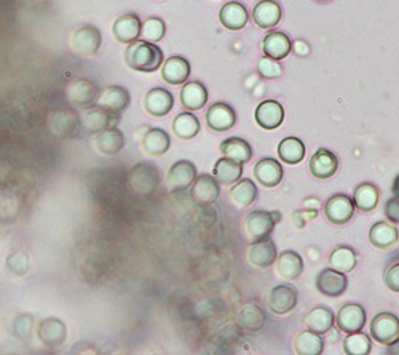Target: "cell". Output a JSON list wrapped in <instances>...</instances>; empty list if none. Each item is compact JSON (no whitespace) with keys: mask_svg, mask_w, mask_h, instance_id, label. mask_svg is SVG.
I'll return each mask as SVG.
<instances>
[{"mask_svg":"<svg viewBox=\"0 0 399 355\" xmlns=\"http://www.w3.org/2000/svg\"><path fill=\"white\" fill-rule=\"evenodd\" d=\"M101 32L94 26H83L74 36V48L80 55H94L101 47Z\"/></svg>","mask_w":399,"mask_h":355,"instance_id":"ffe728a7","label":"cell"},{"mask_svg":"<svg viewBox=\"0 0 399 355\" xmlns=\"http://www.w3.org/2000/svg\"><path fill=\"white\" fill-rule=\"evenodd\" d=\"M98 93V88L93 82L87 79H77L72 80L66 88L67 101L74 106H88L92 105Z\"/></svg>","mask_w":399,"mask_h":355,"instance_id":"2e32d148","label":"cell"},{"mask_svg":"<svg viewBox=\"0 0 399 355\" xmlns=\"http://www.w3.org/2000/svg\"><path fill=\"white\" fill-rule=\"evenodd\" d=\"M293 48L295 53H297L299 56H307L308 53H310V47L305 42H302V41H297V42H294L293 45Z\"/></svg>","mask_w":399,"mask_h":355,"instance_id":"7dc6e473","label":"cell"},{"mask_svg":"<svg viewBox=\"0 0 399 355\" xmlns=\"http://www.w3.org/2000/svg\"><path fill=\"white\" fill-rule=\"evenodd\" d=\"M295 352L300 355H319L323 352V338L319 333H315L312 330L302 332L297 338H295Z\"/></svg>","mask_w":399,"mask_h":355,"instance_id":"e575fe53","label":"cell"},{"mask_svg":"<svg viewBox=\"0 0 399 355\" xmlns=\"http://www.w3.org/2000/svg\"><path fill=\"white\" fill-rule=\"evenodd\" d=\"M276 270L278 274L286 280H294L302 274L304 270V261L299 253L295 251H283L281 256L278 258V264H276Z\"/></svg>","mask_w":399,"mask_h":355,"instance_id":"4dcf8cb0","label":"cell"},{"mask_svg":"<svg viewBox=\"0 0 399 355\" xmlns=\"http://www.w3.org/2000/svg\"><path fill=\"white\" fill-rule=\"evenodd\" d=\"M160 181L158 171L155 166H151L147 164L136 165L130 173V186L131 189L139 194V196H147L155 189Z\"/></svg>","mask_w":399,"mask_h":355,"instance_id":"5b68a950","label":"cell"},{"mask_svg":"<svg viewBox=\"0 0 399 355\" xmlns=\"http://www.w3.org/2000/svg\"><path fill=\"white\" fill-rule=\"evenodd\" d=\"M173 130H175L179 138L190 139L200 132V122L194 114H179L175 122H173Z\"/></svg>","mask_w":399,"mask_h":355,"instance_id":"60d3db41","label":"cell"},{"mask_svg":"<svg viewBox=\"0 0 399 355\" xmlns=\"http://www.w3.org/2000/svg\"><path fill=\"white\" fill-rule=\"evenodd\" d=\"M344 351L349 355H368L372 351L371 338L361 332L349 333L344 341Z\"/></svg>","mask_w":399,"mask_h":355,"instance_id":"b9f144b4","label":"cell"},{"mask_svg":"<svg viewBox=\"0 0 399 355\" xmlns=\"http://www.w3.org/2000/svg\"><path fill=\"white\" fill-rule=\"evenodd\" d=\"M326 216L334 224H345L355 215V203L345 194H336L332 196L324 206Z\"/></svg>","mask_w":399,"mask_h":355,"instance_id":"52a82bcc","label":"cell"},{"mask_svg":"<svg viewBox=\"0 0 399 355\" xmlns=\"http://www.w3.org/2000/svg\"><path fill=\"white\" fill-rule=\"evenodd\" d=\"M336 324V317L329 307H315L310 312L307 314L305 317V325L308 330H312L315 333L324 334L331 330V328Z\"/></svg>","mask_w":399,"mask_h":355,"instance_id":"4316f807","label":"cell"},{"mask_svg":"<svg viewBox=\"0 0 399 355\" xmlns=\"http://www.w3.org/2000/svg\"><path fill=\"white\" fill-rule=\"evenodd\" d=\"M162 75L171 85H179V83L187 82L190 77V64L185 58L173 56L163 64Z\"/></svg>","mask_w":399,"mask_h":355,"instance_id":"cb8c5ba5","label":"cell"},{"mask_svg":"<svg viewBox=\"0 0 399 355\" xmlns=\"http://www.w3.org/2000/svg\"><path fill=\"white\" fill-rule=\"evenodd\" d=\"M318 2H329V0H318Z\"/></svg>","mask_w":399,"mask_h":355,"instance_id":"f907efd6","label":"cell"},{"mask_svg":"<svg viewBox=\"0 0 399 355\" xmlns=\"http://www.w3.org/2000/svg\"><path fill=\"white\" fill-rule=\"evenodd\" d=\"M141 19L136 15H121L114 23V36L121 43L136 42L141 36Z\"/></svg>","mask_w":399,"mask_h":355,"instance_id":"ac0fdd59","label":"cell"},{"mask_svg":"<svg viewBox=\"0 0 399 355\" xmlns=\"http://www.w3.org/2000/svg\"><path fill=\"white\" fill-rule=\"evenodd\" d=\"M96 143H98V149L102 154H107V156H112V154L119 152L121 147H124V134L120 130H117L115 127L107 128V130L99 132L98 138H96Z\"/></svg>","mask_w":399,"mask_h":355,"instance_id":"8d00e7d4","label":"cell"},{"mask_svg":"<svg viewBox=\"0 0 399 355\" xmlns=\"http://www.w3.org/2000/svg\"><path fill=\"white\" fill-rule=\"evenodd\" d=\"M119 114L109 112L102 107H92L87 109L85 112H82L80 117V125L83 130H87L89 133H98L102 130H107V128L114 127L117 124Z\"/></svg>","mask_w":399,"mask_h":355,"instance_id":"277c9868","label":"cell"},{"mask_svg":"<svg viewBox=\"0 0 399 355\" xmlns=\"http://www.w3.org/2000/svg\"><path fill=\"white\" fill-rule=\"evenodd\" d=\"M337 325L344 333L361 332L366 325V311L359 304H345L339 311Z\"/></svg>","mask_w":399,"mask_h":355,"instance_id":"4fadbf2b","label":"cell"},{"mask_svg":"<svg viewBox=\"0 0 399 355\" xmlns=\"http://www.w3.org/2000/svg\"><path fill=\"white\" fill-rule=\"evenodd\" d=\"M276 215H278V213H268L262 210L249 213L246 218V224H244L248 235L253 238V240H262V238H267L270 234H272V231L275 228Z\"/></svg>","mask_w":399,"mask_h":355,"instance_id":"3957f363","label":"cell"},{"mask_svg":"<svg viewBox=\"0 0 399 355\" xmlns=\"http://www.w3.org/2000/svg\"><path fill=\"white\" fill-rule=\"evenodd\" d=\"M385 283L390 290L399 293V261L393 263L385 272Z\"/></svg>","mask_w":399,"mask_h":355,"instance_id":"f6af8a7d","label":"cell"},{"mask_svg":"<svg viewBox=\"0 0 399 355\" xmlns=\"http://www.w3.org/2000/svg\"><path fill=\"white\" fill-rule=\"evenodd\" d=\"M353 203L355 208L361 211H372L378 203V191L374 184H361L358 186L355 191V197H353Z\"/></svg>","mask_w":399,"mask_h":355,"instance_id":"ab89813d","label":"cell"},{"mask_svg":"<svg viewBox=\"0 0 399 355\" xmlns=\"http://www.w3.org/2000/svg\"><path fill=\"white\" fill-rule=\"evenodd\" d=\"M221 152L224 154V157L235 160L238 164H248L253 157V149H251L248 141L236 137L225 139L221 146Z\"/></svg>","mask_w":399,"mask_h":355,"instance_id":"f546056e","label":"cell"},{"mask_svg":"<svg viewBox=\"0 0 399 355\" xmlns=\"http://www.w3.org/2000/svg\"><path fill=\"white\" fill-rule=\"evenodd\" d=\"M393 194H395V197L399 198V175L393 181Z\"/></svg>","mask_w":399,"mask_h":355,"instance_id":"681fc988","label":"cell"},{"mask_svg":"<svg viewBox=\"0 0 399 355\" xmlns=\"http://www.w3.org/2000/svg\"><path fill=\"white\" fill-rule=\"evenodd\" d=\"M181 101L189 111H198L208 101V90L200 82H187L181 92Z\"/></svg>","mask_w":399,"mask_h":355,"instance_id":"83f0119b","label":"cell"},{"mask_svg":"<svg viewBox=\"0 0 399 355\" xmlns=\"http://www.w3.org/2000/svg\"><path fill=\"white\" fill-rule=\"evenodd\" d=\"M276 260V247L273 240L270 238H262V240H254L248 250V261L254 267L266 269L272 266Z\"/></svg>","mask_w":399,"mask_h":355,"instance_id":"9a60e30c","label":"cell"},{"mask_svg":"<svg viewBox=\"0 0 399 355\" xmlns=\"http://www.w3.org/2000/svg\"><path fill=\"white\" fill-rule=\"evenodd\" d=\"M285 120V109L278 101H262L256 109V122L266 130H275Z\"/></svg>","mask_w":399,"mask_h":355,"instance_id":"8fae6325","label":"cell"},{"mask_svg":"<svg viewBox=\"0 0 399 355\" xmlns=\"http://www.w3.org/2000/svg\"><path fill=\"white\" fill-rule=\"evenodd\" d=\"M146 111L155 117H163L168 114L173 105H175V98L173 95L165 88H152L149 93L146 95Z\"/></svg>","mask_w":399,"mask_h":355,"instance_id":"e0dca14e","label":"cell"},{"mask_svg":"<svg viewBox=\"0 0 399 355\" xmlns=\"http://www.w3.org/2000/svg\"><path fill=\"white\" fill-rule=\"evenodd\" d=\"M190 196L198 205H209L221 196V186L212 175L197 176L192 184Z\"/></svg>","mask_w":399,"mask_h":355,"instance_id":"ba28073f","label":"cell"},{"mask_svg":"<svg viewBox=\"0 0 399 355\" xmlns=\"http://www.w3.org/2000/svg\"><path fill=\"white\" fill-rule=\"evenodd\" d=\"M253 19L262 29L275 28L281 19V6L273 0H262L254 6Z\"/></svg>","mask_w":399,"mask_h":355,"instance_id":"44dd1931","label":"cell"},{"mask_svg":"<svg viewBox=\"0 0 399 355\" xmlns=\"http://www.w3.org/2000/svg\"><path fill=\"white\" fill-rule=\"evenodd\" d=\"M243 175V164H238L235 160H230L227 157L219 159L214 165V176L219 184L230 186L235 184L236 181L241 179Z\"/></svg>","mask_w":399,"mask_h":355,"instance_id":"f1b7e54d","label":"cell"},{"mask_svg":"<svg viewBox=\"0 0 399 355\" xmlns=\"http://www.w3.org/2000/svg\"><path fill=\"white\" fill-rule=\"evenodd\" d=\"M197 178L195 165L189 160H179L171 166L168 173V187L171 191H182L187 189Z\"/></svg>","mask_w":399,"mask_h":355,"instance_id":"5bb4252c","label":"cell"},{"mask_svg":"<svg viewBox=\"0 0 399 355\" xmlns=\"http://www.w3.org/2000/svg\"><path fill=\"white\" fill-rule=\"evenodd\" d=\"M166 32L165 23L160 18H149L147 21L143 23L141 26V41L146 42H152L155 43L158 41H162L163 36Z\"/></svg>","mask_w":399,"mask_h":355,"instance_id":"7bdbcfd3","label":"cell"},{"mask_svg":"<svg viewBox=\"0 0 399 355\" xmlns=\"http://www.w3.org/2000/svg\"><path fill=\"white\" fill-rule=\"evenodd\" d=\"M130 100L131 98H130V93H128V90H125L124 87L114 85L102 90L98 101H96V105H98V107L106 109L109 112L120 114L130 106Z\"/></svg>","mask_w":399,"mask_h":355,"instance_id":"30bf717a","label":"cell"},{"mask_svg":"<svg viewBox=\"0 0 399 355\" xmlns=\"http://www.w3.org/2000/svg\"><path fill=\"white\" fill-rule=\"evenodd\" d=\"M371 334L377 343L391 344L399 338V319L390 312L376 315L371 324Z\"/></svg>","mask_w":399,"mask_h":355,"instance_id":"7a4b0ae2","label":"cell"},{"mask_svg":"<svg viewBox=\"0 0 399 355\" xmlns=\"http://www.w3.org/2000/svg\"><path fill=\"white\" fill-rule=\"evenodd\" d=\"M219 18H221L224 28L230 31H240L246 26L249 15L246 6H243L238 2H229L222 6L221 13H219Z\"/></svg>","mask_w":399,"mask_h":355,"instance_id":"603a6c76","label":"cell"},{"mask_svg":"<svg viewBox=\"0 0 399 355\" xmlns=\"http://www.w3.org/2000/svg\"><path fill=\"white\" fill-rule=\"evenodd\" d=\"M356 263H358V258L355 250H351L350 247H339L334 250L329 256L331 267L344 274L351 272V270L355 269Z\"/></svg>","mask_w":399,"mask_h":355,"instance_id":"74e56055","label":"cell"},{"mask_svg":"<svg viewBox=\"0 0 399 355\" xmlns=\"http://www.w3.org/2000/svg\"><path fill=\"white\" fill-rule=\"evenodd\" d=\"M293 51V41L285 32H270L263 38V53L273 60H285Z\"/></svg>","mask_w":399,"mask_h":355,"instance_id":"7402d4cb","label":"cell"},{"mask_svg":"<svg viewBox=\"0 0 399 355\" xmlns=\"http://www.w3.org/2000/svg\"><path fill=\"white\" fill-rule=\"evenodd\" d=\"M51 130L53 133L60 134V137H75L79 133L80 119L79 115L72 111H61L56 112L53 117H51Z\"/></svg>","mask_w":399,"mask_h":355,"instance_id":"484cf974","label":"cell"},{"mask_svg":"<svg viewBox=\"0 0 399 355\" xmlns=\"http://www.w3.org/2000/svg\"><path fill=\"white\" fill-rule=\"evenodd\" d=\"M170 137L162 128H152L144 137V149L152 156H163L170 149Z\"/></svg>","mask_w":399,"mask_h":355,"instance_id":"f35d334b","label":"cell"},{"mask_svg":"<svg viewBox=\"0 0 399 355\" xmlns=\"http://www.w3.org/2000/svg\"><path fill=\"white\" fill-rule=\"evenodd\" d=\"M297 290L289 285H278L272 288V292H270L268 307L272 309V312L283 315L291 312L297 306Z\"/></svg>","mask_w":399,"mask_h":355,"instance_id":"9c48e42d","label":"cell"},{"mask_svg":"<svg viewBox=\"0 0 399 355\" xmlns=\"http://www.w3.org/2000/svg\"><path fill=\"white\" fill-rule=\"evenodd\" d=\"M346 287H349V280L344 272H339L336 269H323L317 277V288L319 293L329 298H337L345 293Z\"/></svg>","mask_w":399,"mask_h":355,"instance_id":"8992f818","label":"cell"},{"mask_svg":"<svg viewBox=\"0 0 399 355\" xmlns=\"http://www.w3.org/2000/svg\"><path fill=\"white\" fill-rule=\"evenodd\" d=\"M339 169V160L331 151L319 149L315 152L310 160V171L315 178L327 179L336 175Z\"/></svg>","mask_w":399,"mask_h":355,"instance_id":"d6986e66","label":"cell"},{"mask_svg":"<svg viewBox=\"0 0 399 355\" xmlns=\"http://www.w3.org/2000/svg\"><path fill=\"white\" fill-rule=\"evenodd\" d=\"M399 238V232L393 226L388 224V223H377L371 228L369 232V240L371 243L374 245L377 248H382V250H387L390 247H393V245L398 242Z\"/></svg>","mask_w":399,"mask_h":355,"instance_id":"1f68e13d","label":"cell"},{"mask_svg":"<svg viewBox=\"0 0 399 355\" xmlns=\"http://www.w3.org/2000/svg\"><path fill=\"white\" fill-rule=\"evenodd\" d=\"M236 322L244 330L256 332L261 330L263 324H266V314H263L262 309L254 304V302H248V304H244L240 309V312H238Z\"/></svg>","mask_w":399,"mask_h":355,"instance_id":"d6a6232c","label":"cell"},{"mask_svg":"<svg viewBox=\"0 0 399 355\" xmlns=\"http://www.w3.org/2000/svg\"><path fill=\"white\" fill-rule=\"evenodd\" d=\"M385 216L390 219L391 223H399V198L393 197L390 198L387 205H385Z\"/></svg>","mask_w":399,"mask_h":355,"instance_id":"bcb514c9","label":"cell"},{"mask_svg":"<svg viewBox=\"0 0 399 355\" xmlns=\"http://www.w3.org/2000/svg\"><path fill=\"white\" fill-rule=\"evenodd\" d=\"M390 346V349L387 351V354H396L399 355V338L396 341H393V343L388 344Z\"/></svg>","mask_w":399,"mask_h":355,"instance_id":"c3c4849f","label":"cell"},{"mask_svg":"<svg viewBox=\"0 0 399 355\" xmlns=\"http://www.w3.org/2000/svg\"><path fill=\"white\" fill-rule=\"evenodd\" d=\"M278 156L289 165L299 164L305 157V144L299 138H286L278 146Z\"/></svg>","mask_w":399,"mask_h":355,"instance_id":"d590c367","label":"cell"},{"mask_svg":"<svg viewBox=\"0 0 399 355\" xmlns=\"http://www.w3.org/2000/svg\"><path fill=\"white\" fill-rule=\"evenodd\" d=\"M259 74L262 77H266V79H276V77H280L283 74V68L280 66L278 60H273V58H268V56H263L262 60H259Z\"/></svg>","mask_w":399,"mask_h":355,"instance_id":"ee69618b","label":"cell"},{"mask_svg":"<svg viewBox=\"0 0 399 355\" xmlns=\"http://www.w3.org/2000/svg\"><path fill=\"white\" fill-rule=\"evenodd\" d=\"M235 111L225 102H216L206 112V124L214 132H227L235 125Z\"/></svg>","mask_w":399,"mask_h":355,"instance_id":"7c38bea8","label":"cell"},{"mask_svg":"<svg viewBox=\"0 0 399 355\" xmlns=\"http://www.w3.org/2000/svg\"><path fill=\"white\" fill-rule=\"evenodd\" d=\"M254 176L262 186L266 187L278 186L283 179L281 164L275 159H263L256 165Z\"/></svg>","mask_w":399,"mask_h":355,"instance_id":"d4e9b609","label":"cell"},{"mask_svg":"<svg viewBox=\"0 0 399 355\" xmlns=\"http://www.w3.org/2000/svg\"><path fill=\"white\" fill-rule=\"evenodd\" d=\"M125 61L134 70L153 73L163 64V51L152 42L136 41L126 48Z\"/></svg>","mask_w":399,"mask_h":355,"instance_id":"6da1fadb","label":"cell"},{"mask_svg":"<svg viewBox=\"0 0 399 355\" xmlns=\"http://www.w3.org/2000/svg\"><path fill=\"white\" fill-rule=\"evenodd\" d=\"M257 198V187L254 181L251 179H240L236 181V184L231 187L230 191V200L236 208H246Z\"/></svg>","mask_w":399,"mask_h":355,"instance_id":"836d02e7","label":"cell"}]
</instances>
